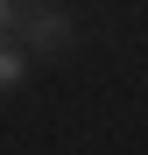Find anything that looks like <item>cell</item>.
<instances>
[{
  "mask_svg": "<svg viewBox=\"0 0 148 155\" xmlns=\"http://www.w3.org/2000/svg\"><path fill=\"white\" fill-rule=\"evenodd\" d=\"M7 28H21V7H7V0H0V35Z\"/></svg>",
  "mask_w": 148,
  "mask_h": 155,
  "instance_id": "obj_3",
  "label": "cell"
},
{
  "mask_svg": "<svg viewBox=\"0 0 148 155\" xmlns=\"http://www.w3.org/2000/svg\"><path fill=\"white\" fill-rule=\"evenodd\" d=\"M21 78H28V57H21L14 42H0V92H14Z\"/></svg>",
  "mask_w": 148,
  "mask_h": 155,
  "instance_id": "obj_2",
  "label": "cell"
},
{
  "mask_svg": "<svg viewBox=\"0 0 148 155\" xmlns=\"http://www.w3.org/2000/svg\"><path fill=\"white\" fill-rule=\"evenodd\" d=\"M21 35H28V49H64L71 21H64V7H21Z\"/></svg>",
  "mask_w": 148,
  "mask_h": 155,
  "instance_id": "obj_1",
  "label": "cell"
}]
</instances>
